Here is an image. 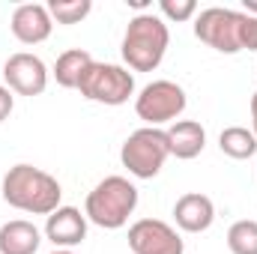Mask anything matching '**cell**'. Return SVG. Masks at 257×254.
<instances>
[{
    "label": "cell",
    "mask_w": 257,
    "mask_h": 254,
    "mask_svg": "<svg viewBox=\"0 0 257 254\" xmlns=\"http://www.w3.org/2000/svg\"><path fill=\"white\" fill-rule=\"evenodd\" d=\"M194 36L218 54L257 51V18L242 9L209 6L194 15Z\"/></svg>",
    "instance_id": "6da1fadb"
},
{
    "label": "cell",
    "mask_w": 257,
    "mask_h": 254,
    "mask_svg": "<svg viewBox=\"0 0 257 254\" xmlns=\"http://www.w3.org/2000/svg\"><path fill=\"white\" fill-rule=\"evenodd\" d=\"M63 189L57 177L33 165H15L3 177V200L30 215H51L60 206Z\"/></svg>",
    "instance_id": "7a4b0ae2"
},
{
    "label": "cell",
    "mask_w": 257,
    "mask_h": 254,
    "mask_svg": "<svg viewBox=\"0 0 257 254\" xmlns=\"http://www.w3.org/2000/svg\"><path fill=\"white\" fill-rule=\"evenodd\" d=\"M168 45H171L168 21L153 12H138L123 33L120 54L132 72H153L162 66Z\"/></svg>",
    "instance_id": "3957f363"
},
{
    "label": "cell",
    "mask_w": 257,
    "mask_h": 254,
    "mask_svg": "<svg viewBox=\"0 0 257 254\" xmlns=\"http://www.w3.org/2000/svg\"><path fill=\"white\" fill-rule=\"evenodd\" d=\"M135 209H138V189L132 180L117 177V174L96 183V189L87 194V203H84L87 221H93L96 227H105V230L126 227L128 215Z\"/></svg>",
    "instance_id": "277c9868"
},
{
    "label": "cell",
    "mask_w": 257,
    "mask_h": 254,
    "mask_svg": "<svg viewBox=\"0 0 257 254\" xmlns=\"http://www.w3.org/2000/svg\"><path fill=\"white\" fill-rule=\"evenodd\" d=\"M171 159V147H168V132L165 129L144 126L132 132L120 150V162L135 180H153L165 162Z\"/></svg>",
    "instance_id": "5b68a950"
},
{
    "label": "cell",
    "mask_w": 257,
    "mask_h": 254,
    "mask_svg": "<svg viewBox=\"0 0 257 254\" xmlns=\"http://www.w3.org/2000/svg\"><path fill=\"white\" fill-rule=\"evenodd\" d=\"M78 93L96 105H126L128 99L135 96V75L128 72L126 66L117 63H90V69L84 72Z\"/></svg>",
    "instance_id": "8992f818"
},
{
    "label": "cell",
    "mask_w": 257,
    "mask_h": 254,
    "mask_svg": "<svg viewBox=\"0 0 257 254\" xmlns=\"http://www.w3.org/2000/svg\"><path fill=\"white\" fill-rule=\"evenodd\" d=\"M186 105H189L186 90L177 81H168V78L147 84L135 96V114L153 129H162L165 123H174L186 111Z\"/></svg>",
    "instance_id": "52a82bcc"
},
{
    "label": "cell",
    "mask_w": 257,
    "mask_h": 254,
    "mask_svg": "<svg viewBox=\"0 0 257 254\" xmlns=\"http://www.w3.org/2000/svg\"><path fill=\"white\" fill-rule=\"evenodd\" d=\"M128 248L135 254H183V236L162 218H141L128 227Z\"/></svg>",
    "instance_id": "ba28073f"
},
{
    "label": "cell",
    "mask_w": 257,
    "mask_h": 254,
    "mask_svg": "<svg viewBox=\"0 0 257 254\" xmlns=\"http://www.w3.org/2000/svg\"><path fill=\"white\" fill-rule=\"evenodd\" d=\"M6 87L18 96H42L48 87V66L30 51H18L3 63Z\"/></svg>",
    "instance_id": "9c48e42d"
},
{
    "label": "cell",
    "mask_w": 257,
    "mask_h": 254,
    "mask_svg": "<svg viewBox=\"0 0 257 254\" xmlns=\"http://www.w3.org/2000/svg\"><path fill=\"white\" fill-rule=\"evenodd\" d=\"M9 27H12V36L21 45H39V42H45L51 36L54 21H51L48 6H42V3H21V6H15Z\"/></svg>",
    "instance_id": "30bf717a"
},
{
    "label": "cell",
    "mask_w": 257,
    "mask_h": 254,
    "mask_svg": "<svg viewBox=\"0 0 257 254\" xmlns=\"http://www.w3.org/2000/svg\"><path fill=\"white\" fill-rule=\"evenodd\" d=\"M45 236L54 248H75L87 239V215L78 206H57L45 221Z\"/></svg>",
    "instance_id": "8fae6325"
},
{
    "label": "cell",
    "mask_w": 257,
    "mask_h": 254,
    "mask_svg": "<svg viewBox=\"0 0 257 254\" xmlns=\"http://www.w3.org/2000/svg\"><path fill=\"white\" fill-rule=\"evenodd\" d=\"M174 218H177L180 230H186V233H203L215 221V203L206 194H200V191H189V194H183L174 203Z\"/></svg>",
    "instance_id": "7c38bea8"
},
{
    "label": "cell",
    "mask_w": 257,
    "mask_h": 254,
    "mask_svg": "<svg viewBox=\"0 0 257 254\" xmlns=\"http://www.w3.org/2000/svg\"><path fill=\"white\" fill-rule=\"evenodd\" d=\"M165 132H168V147H171L174 159H183V162L197 159L206 147V129L197 120H177Z\"/></svg>",
    "instance_id": "4fadbf2b"
},
{
    "label": "cell",
    "mask_w": 257,
    "mask_h": 254,
    "mask_svg": "<svg viewBox=\"0 0 257 254\" xmlns=\"http://www.w3.org/2000/svg\"><path fill=\"white\" fill-rule=\"evenodd\" d=\"M42 233L27 218H12L0 224V254H36Z\"/></svg>",
    "instance_id": "5bb4252c"
},
{
    "label": "cell",
    "mask_w": 257,
    "mask_h": 254,
    "mask_svg": "<svg viewBox=\"0 0 257 254\" xmlns=\"http://www.w3.org/2000/svg\"><path fill=\"white\" fill-rule=\"evenodd\" d=\"M93 63V57H90V51H84V48H69L63 51L60 57H57V63H54V81L66 87V90H78V84H81V78H84V72L90 69Z\"/></svg>",
    "instance_id": "9a60e30c"
},
{
    "label": "cell",
    "mask_w": 257,
    "mask_h": 254,
    "mask_svg": "<svg viewBox=\"0 0 257 254\" xmlns=\"http://www.w3.org/2000/svg\"><path fill=\"white\" fill-rule=\"evenodd\" d=\"M218 150L224 156L242 162V159H251L257 153V138H254V132L245 126H227L218 135Z\"/></svg>",
    "instance_id": "2e32d148"
},
{
    "label": "cell",
    "mask_w": 257,
    "mask_h": 254,
    "mask_svg": "<svg viewBox=\"0 0 257 254\" xmlns=\"http://www.w3.org/2000/svg\"><path fill=\"white\" fill-rule=\"evenodd\" d=\"M227 248H230V254H257V221L254 218H242V221L230 224Z\"/></svg>",
    "instance_id": "e0dca14e"
},
{
    "label": "cell",
    "mask_w": 257,
    "mask_h": 254,
    "mask_svg": "<svg viewBox=\"0 0 257 254\" xmlns=\"http://www.w3.org/2000/svg\"><path fill=\"white\" fill-rule=\"evenodd\" d=\"M90 9H93L90 0H51L48 3L51 21H57V24H78L90 15Z\"/></svg>",
    "instance_id": "ac0fdd59"
},
{
    "label": "cell",
    "mask_w": 257,
    "mask_h": 254,
    "mask_svg": "<svg viewBox=\"0 0 257 254\" xmlns=\"http://www.w3.org/2000/svg\"><path fill=\"white\" fill-rule=\"evenodd\" d=\"M159 12H162L165 21L183 24V21H189V18L197 15V3L194 0H159Z\"/></svg>",
    "instance_id": "d6986e66"
},
{
    "label": "cell",
    "mask_w": 257,
    "mask_h": 254,
    "mask_svg": "<svg viewBox=\"0 0 257 254\" xmlns=\"http://www.w3.org/2000/svg\"><path fill=\"white\" fill-rule=\"evenodd\" d=\"M12 108H15V96H12V90H9V87H3V84H0V123H3V120H9Z\"/></svg>",
    "instance_id": "ffe728a7"
},
{
    "label": "cell",
    "mask_w": 257,
    "mask_h": 254,
    "mask_svg": "<svg viewBox=\"0 0 257 254\" xmlns=\"http://www.w3.org/2000/svg\"><path fill=\"white\" fill-rule=\"evenodd\" d=\"M251 132H254V138H257V90H254V96H251Z\"/></svg>",
    "instance_id": "44dd1931"
},
{
    "label": "cell",
    "mask_w": 257,
    "mask_h": 254,
    "mask_svg": "<svg viewBox=\"0 0 257 254\" xmlns=\"http://www.w3.org/2000/svg\"><path fill=\"white\" fill-rule=\"evenodd\" d=\"M242 12H248V15L257 18V0H242Z\"/></svg>",
    "instance_id": "7402d4cb"
},
{
    "label": "cell",
    "mask_w": 257,
    "mask_h": 254,
    "mask_svg": "<svg viewBox=\"0 0 257 254\" xmlns=\"http://www.w3.org/2000/svg\"><path fill=\"white\" fill-rule=\"evenodd\" d=\"M128 6H135V9H144L147 6V0H126Z\"/></svg>",
    "instance_id": "603a6c76"
},
{
    "label": "cell",
    "mask_w": 257,
    "mask_h": 254,
    "mask_svg": "<svg viewBox=\"0 0 257 254\" xmlns=\"http://www.w3.org/2000/svg\"><path fill=\"white\" fill-rule=\"evenodd\" d=\"M51 254H75V251H69V248H54Z\"/></svg>",
    "instance_id": "cb8c5ba5"
}]
</instances>
